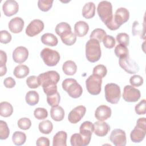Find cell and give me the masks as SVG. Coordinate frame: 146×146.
<instances>
[{
  "mask_svg": "<svg viewBox=\"0 0 146 146\" xmlns=\"http://www.w3.org/2000/svg\"><path fill=\"white\" fill-rule=\"evenodd\" d=\"M60 79V75L55 71H48L39 74L38 80L43 87V91L46 95H52L57 91V83Z\"/></svg>",
  "mask_w": 146,
  "mask_h": 146,
  "instance_id": "1",
  "label": "cell"
},
{
  "mask_svg": "<svg viewBox=\"0 0 146 146\" xmlns=\"http://www.w3.org/2000/svg\"><path fill=\"white\" fill-rule=\"evenodd\" d=\"M97 13L100 19L106 26L111 30H116L119 29L120 26L117 25L113 18L112 6L110 2L102 1L98 5Z\"/></svg>",
  "mask_w": 146,
  "mask_h": 146,
  "instance_id": "2",
  "label": "cell"
},
{
  "mask_svg": "<svg viewBox=\"0 0 146 146\" xmlns=\"http://www.w3.org/2000/svg\"><path fill=\"white\" fill-rule=\"evenodd\" d=\"M102 55L100 42L96 39H90L86 44V56L90 62L98 61Z\"/></svg>",
  "mask_w": 146,
  "mask_h": 146,
  "instance_id": "3",
  "label": "cell"
},
{
  "mask_svg": "<svg viewBox=\"0 0 146 146\" xmlns=\"http://www.w3.org/2000/svg\"><path fill=\"white\" fill-rule=\"evenodd\" d=\"M62 85L63 89L72 98H78L82 94V87L74 79H66L63 81Z\"/></svg>",
  "mask_w": 146,
  "mask_h": 146,
  "instance_id": "4",
  "label": "cell"
},
{
  "mask_svg": "<svg viewBox=\"0 0 146 146\" xmlns=\"http://www.w3.org/2000/svg\"><path fill=\"white\" fill-rule=\"evenodd\" d=\"M106 100L111 104H117L121 96L120 87L115 83H108L104 87Z\"/></svg>",
  "mask_w": 146,
  "mask_h": 146,
  "instance_id": "5",
  "label": "cell"
},
{
  "mask_svg": "<svg viewBox=\"0 0 146 146\" xmlns=\"http://www.w3.org/2000/svg\"><path fill=\"white\" fill-rule=\"evenodd\" d=\"M40 56L44 63L48 66H55L60 60L59 53L49 48H44L40 52Z\"/></svg>",
  "mask_w": 146,
  "mask_h": 146,
  "instance_id": "6",
  "label": "cell"
},
{
  "mask_svg": "<svg viewBox=\"0 0 146 146\" xmlns=\"http://www.w3.org/2000/svg\"><path fill=\"white\" fill-rule=\"evenodd\" d=\"M102 79L95 75H90L86 80V86L88 92L93 95L99 94L102 90Z\"/></svg>",
  "mask_w": 146,
  "mask_h": 146,
  "instance_id": "7",
  "label": "cell"
},
{
  "mask_svg": "<svg viewBox=\"0 0 146 146\" xmlns=\"http://www.w3.org/2000/svg\"><path fill=\"white\" fill-rule=\"evenodd\" d=\"M119 63L120 66L127 73L133 74L137 72L139 70V67L136 62L132 59L129 55L125 56L119 58Z\"/></svg>",
  "mask_w": 146,
  "mask_h": 146,
  "instance_id": "8",
  "label": "cell"
},
{
  "mask_svg": "<svg viewBox=\"0 0 146 146\" xmlns=\"http://www.w3.org/2000/svg\"><path fill=\"white\" fill-rule=\"evenodd\" d=\"M141 96L140 91L133 86L127 85L124 87L123 93V99L127 102H136Z\"/></svg>",
  "mask_w": 146,
  "mask_h": 146,
  "instance_id": "9",
  "label": "cell"
},
{
  "mask_svg": "<svg viewBox=\"0 0 146 146\" xmlns=\"http://www.w3.org/2000/svg\"><path fill=\"white\" fill-rule=\"evenodd\" d=\"M110 140L115 146H125L127 143L125 131L121 129H113L110 134Z\"/></svg>",
  "mask_w": 146,
  "mask_h": 146,
  "instance_id": "10",
  "label": "cell"
},
{
  "mask_svg": "<svg viewBox=\"0 0 146 146\" xmlns=\"http://www.w3.org/2000/svg\"><path fill=\"white\" fill-rule=\"evenodd\" d=\"M44 29V23L42 21L34 19L29 24L26 29V34L29 36L33 37L39 34Z\"/></svg>",
  "mask_w": 146,
  "mask_h": 146,
  "instance_id": "11",
  "label": "cell"
},
{
  "mask_svg": "<svg viewBox=\"0 0 146 146\" xmlns=\"http://www.w3.org/2000/svg\"><path fill=\"white\" fill-rule=\"evenodd\" d=\"M94 129V124L90 121H84L80 125L79 131L84 139V146L89 144Z\"/></svg>",
  "mask_w": 146,
  "mask_h": 146,
  "instance_id": "12",
  "label": "cell"
},
{
  "mask_svg": "<svg viewBox=\"0 0 146 146\" xmlns=\"http://www.w3.org/2000/svg\"><path fill=\"white\" fill-rule=\"evenodd\" d=\"M86 112V108L83 106H78L72 110L68 116V121L72 124H76L82 119Z\"/></svg>",
  "mask_w": 146,
  "mask_h": 146,
  "instance_id": "13",
  "label": "cell"
},
{
  "mask_svg": "<svg viewBox=\"0 0 146 146\" xmlns=\"http://www.w3.org/2000/svg\"><path fill=\"white\" fill-rule=\"evenodd\" d=\"M29 56V51L23 46H19L15 48L13 52V59L17 63L25 62Z\"/></svg>",
  "mask_w": 146,
  "mask_h": 146,
  "instance_id": "14",
  "label": "cell"
},
{
  "mask_svg": "<svg viewBox=\"0 0 146 146\" xmlns=\"http://www.w3.org/2000/svg\"><path fill=\"white\" fill-rule=\"evenodd\" d=\"M2 10L6 16L11 17L18 13L19 6L14 0H7L2 5Z\"/></svg>",
  "mask_w": 146,
  "mask_h": 146,
  "instance_id": "15",
  "label": "cell"
},
{
  "mask_svg": "<svg viewBox=\"0 0 146 146\" xmlns=\"http://www.w3.org/2000/svg\"><path fill=\"white\" fill-rule=\"evenodd\" d=\"M129 18V13L128 10L124 7L118 8L113 17L115 23L119 26H121L128 21Z\"/></svg>",
  "mask_w": 146,
  "mask_h": 146,
  "instance_id": "16",
  "label": "cell"
},
{
  "mask_svg": "<svg viewBox=\"0 0 146 146\" xmlns=\"http://www.w3.org/2000/svg\"><path fill=\"white\" fill-rule=\"evenodd\" d=\"M111 109L110 107L106 105H100L95 112V117L99 121H104L111 116Z\"/></svg>",
  "mask_w": 146,
  "mask_h": 146,
  "instance_id": "17",
  "label": "cell"
},
{
  "mask_svg": "<svg viewBox=\"0 0 146 146\" xmlns=\"http://www.w3.org/2000/svg\"><path fill=\"white\" fill-rule=\"evenodd\" d=\"M24 24V21L21 18L17 17L10 21L8 24V27L11 32L17 34L22 31Z\"/></svg>",
  "mask_w": 146,
  "mask_h": 146,
  "instance_id": "18",
  "label": "cell"
},
{
  "mask_svg": "<svg viewBox=\"0 0 146 146\" xmlns=\"http://www.w3.org/2000/svg\"><path fill=\"white\" fill-rule=\"evenodd\" d=\"M94 131L96 135L100 137L105 136L110 130V125L102 121H98L94 124Z\"/></svg>",
  "mask_w": 146,
  "mask_h": 146,
  "instance_id": "19",
  "label": "cell"
},
{
  "mask_svg": "<svg viewBox=\"0 0 146 146\" xmlns=\"http://www.w3.org/2000/svg\"><path fill=\"white\" fill-rule=\"evenodd\" d=\"M146 134V128L136 125L130 133V138L133 143H140L143 140Z\"/></svg>",
  "mask_w": 146,
  "mask_h": 146,
  "instance_id": "20",
  "label": "cell"
},
{
  "mask_svg": "<svg viewBox=\"0 0 146 146\" xmlns=\"http://www.w3.org/2000/svg\"><path fill=\"white\" fill-rule=\"evenodd\" d=\"M89 30V26L84 21H80L77 22L74 26L75 35L79 37H83L86 35Z\"/></svg>",
  "mask_w": 146,
  "mask_h": 146,
  "instance_id": "21",
  "label": "cell"
},
{
  "mask_svg": "<svg viewBox=\"0 0 146 146\" xmlns=\"http://www.w3.org/2000/svg\"><path fill=\"white\" fill-rule=\"evenodd\" d=\"M67 134L65 131H61L58 132L53 137V146H66V140Z\"/></svg>",
  "mask_w": 146,
  "mask_h": 146,
  "instance_id": "22",
  "label": "cell"
},
{
  "mask_svg": "<svg viewBox=\"0 0 146 146\" xmlns=\"http://www.w3.org/2000/svg\"><path fill=\"white\" fill-rule=\"evenodd\" d=\"M95 5L93 2H89L86 3L82 9V15L83 17L86 19L93 18L95 16Z\"/></svg>",
  "mask_w": 146,
  "mask_h": 146,
  "instance_id": "23",
  "label": "cell"
},
{
  "mask_svg": "<svg viewBox=\"0 0 146 146\" xmlns=\"http://www.w3.org/2000/svg\"><path fill=\"white\" fill-rule=\"evenodd\" d=\"M50 115L51 118L56 121H62L64 117V111L63 108L60 106L52 107L50 110Z\"/></svg>",
  "mask_w": 146,
  "mask_h": 146,
  "instance_id": "24",
  "label": "cell"
},
{
  "mask_svg": "<svg viewBox=\"0 0 146 146\" xmlns=\"http://www.w3.org/2000/svg\"><path fill=\"white\" fill-rule=\"evenodd\" d=\"M41 42L48 46H55L58 44V40L55 35L51 33H45L41 36Z\"/></svg>",
  "mask_w": 146,
  "mask_h": 146,
  "instance_id": "25",
  "label": "cell"
},
{
  "mask_svg": "<svg viewBox=\"0 0 146 146\" xmlns=\"http://www.w3.org/2000/svg\"><path fill=\"white\" fill-rule=\"evenodd\" d=\"M62 70L66 75H73L76 72L77 66L74 61L67 60L63 63L62 66Z\"/></svg>",
  "mask_w": 146,
  "mask_h": 146,
  "instance_id": "26",
  "label": "cell"
},
{
  "mask_svg": "<svg viewBox=\"0 0 146 146\" xmlns=\"http://www.w3.org/2000/svg\"><path fill=\"white\" fill-rule=\"evenodd\" d=\"M29 72V68L26 65L19 64L16 66L14 68L13 74L16 78L18 79H22L27 76Z\"/></svg>",
  "mask_w": 146,
  "mask_h": 146,
  "instance_id": "27",
  "label": "cell"
},
{
  "mask_svg": "<svg viewBox=\"0 0 146 146\" xmlns=\"http://www.w3.org/2000/svg\"><path fill=\"white\" fill-rule=\"evenodd\" d=\"M13 112L12 105L7 102H2L0 103V115L1 116L7 117L10 116Z\"/></svg>",
  "mask_w": 146,
  "mask_h": 146,
  "instance_id": "28",
  "label": "cell"
},
{
  "mask_svg": "<svg viewBox=\"0 0 146 146\" xmlns=\"http://www.w3.org/2000/svg\"><path fill=\"white\" fill-rule=\"evenodd\" d=\"M62 42L67 46L74 44L76 40V35L72 31H68L60 36Z\"/></svg>",
  "mask_w": 146,
  "mask_h": 146,
  "instance_id": "29",
  "label": "cell"
},
{
  "mask_svg": "<svg viewBox=\"0 0 146 146\" xmlns=\"http://www.w3.org/2000/svg\"><path fill=\"white\" fill-rule=\"evenodd\" d=\"M26 102L30 106L36 105L39 99L38 93L35 91H29L26 94Z\"/></svg>",
  "mask_w": 146,
  "mask_h": 146,
  "instance_id": "30",
  "label": "cell"
},
{
  "mask_svg": "<svg viewBox=\"0 0 146 146\" xmlns=\"http://www.w3.org/2000/svg\"><path fill=\"white\" fill-rule=\"evenodd\" d=\"M12 140L16 145H23L26 140V135L21 131H15L13 135Z\"/></svg>",
  "mask_w": 146,
  "mask_h": 146,
  "instance_id": "31",
  "label": "cell"
},
{
  "mask_svg": "<svg viewBox=\"0 0 146 146\" xmlns=\"http://www.w3.org/2000/svg\"><path fill=\"white\" fill-rule=\"evenodd\" d=\"M39 130L43 134H49L53 129V125L48 120H44L39 124Z\"/></svg>",
  "mask_w": 146,
  "mask_h": 146,
  "instance_id": "32",
  "label": "cell"
},
{
  "mask_svg": "<svg viewBox=\"0 0 146 146\" xmlns=\"http://www.w3.org/2000/svg\"><path fill=\"white\" fill-rule=\"evenodd\" d=\"M106 33L103 29L98 28L94 29L92 31L90 35V39H94L97 40L99 42H101L103 41L104 38L106 36Z\"/></svg>",
  "mask_w": 146,
  "mask_h": 146,
  "instance_id": "33",
  "label": "cell"
},
{
  "mask_svg": "<svg viewBox=\"0 0 146 146\" xmlns=\"http://www.w3.org/2000/svg\"><path fill=\"white\" fill-rule=\"evenodd\" d=\"M71 31V27L70 25L66 22H60L58 23L55 27V32L60 36L63 34Z\"/></svg>",
  "mask_w": 146,
  "mask_h": 146,
  "instance_id": "34",
  "label": "cell"
},
{
  "mask_svg": "<svg viewBox=\"0 0 146 146\" xmlns=\"http://www.w3.org/2000/svg\"><path fill=\"white\" fill-rule=\"evenodd\" d=\"M60 96L59 93L58 91L54 94L47 95V103L51 107H55L58 106L60 103Z\"/></svg>",
  "mask_w": 146,
  "mask_h": 146,
  "instance_id": "35",
  "label": "cell"
},
{
  "mask_svg": "<svg viewBox=\"0 0 146 146\" xmlns=\"http://www.w3.org/2000/svg\"><path fill=\"white\" fill-rule=\"evenodd\" d=\"M71 144L72 146H84V140L80 133H74L71 136Z\"/></svg>",
  "mask_w": 146,
  "mask_h": 146,
  "instance_id": "36",
  "label": "cell"
},
{
  "mask_svg": "<svg viewBox=\"0 0 146 146\" xmlns=\"http://www.w3.org/2000/svg\"><path fill=\"white\" fill-rule=\"evenodd\" d=\"M10 134V130L7 123L3 120L0 121V139L5 140L8 138Z\"/></svg>",
  "mask_w": 146,
  "mask_h": 146,
  "instance_id": "37",
  "label": "cell"
},
{
  "mask_svg": "<svg viewBox=\"0 0 146 146\" xmlns=\"http://www.w3.org/2000/svg\"><path fill=\"white\" fill-rule=\"evenodd\" d=\"M92 72L94 75H95L102 79L106 75L107 73V70L104 65L98 64L94 67Z\"/></svg>",
  "mask_w": 146,
  "mask_h": 146,
  "instance_id": "38",
  "label": "cell"
},
{
  "mask_svg": "<svg viewBox=\"0 0 146 146\" xmlns=\"http://www.w3.org/2000/svg\"><path fill=\"white\" fill-rule=\"evenodd\" d=\"M115 54L118 58H121L129 55L128 49L127 46L121 44L117 45L114 50Z\"/></svg>",
  "mask_w": 146,
  "mask_h": 146,
  "instance_id": "39",
  "label": "cell"
},
{
  "mask_svg": "<svg viewBox=\"0 0 146 146\" xmlns=\"http://www.w3.org/2000/svg\"><path fill=\"white\" fill-rule=\"evenodd\" d=\"M53 2V0H39L38 6L41 11L44 12L48 11L52 7Z\"/></svg>",
  "mask_w": 146,
  "mask_h": 146,
  "instance_id": "40",
  "label": "cell"
},
{
  "mask_svg": "<svg viewBox=\"0 0 146 146\" xmlns=\"http://www.w3.org/2000/svg\"><path fill=\"white\" fill-rule=\"evenodd\" d=\"M116 40L119 44L127 46L129 45V36L127 33H120L116 35Z\"/></svg>",
  "mask_w": 146,
  "mask_h": 146,
  "instance_id": "41",
  "label": "cell"
},
{
  "mask_svg": "<svg viewBox=\"0 0 146 146\" xmlns=\"http://www.w3.org/2000/svg\"><path fill=\"white\" fill-rule=\"evenodd\" d=\"M34 115L35 118L38 120H43L47 118L48 116L47 111L44 108H37L34 110Z\"/></svg>",
  "mask_w": 146,
  "mask_h": 146,
  "instance_id": "42",
  "label": "cell"
},
{
  "mask_svg": "<svg viewBox=\"0 0 146 146\" xmlns=\"http://www.w3.org/2000/svg\"><path fill=\"white\" fill-rule=\"evenodd\" d=\"M31 125V121L29 118L22 117L18 121V126L21 129L27 130L30 128Z\"/></svg>",
  "mask_w": 146,
  "mask_h": 146,
  "instance_id": "43",
  "label": "cell"
},
{
  "mask_svg": "<svg viewBox=\"0 0 146 146\" xmlns=\"http://www.w3.org/2000/svg\"><path fill=\"white\" fill-rule=\"evenodd\" d=\"M26 84L30 88H36L40 86L38 80V76L35 75L29 76L26 79Z\"/></svg>",
  "mask_w": 146,
  "mask_h": 146,
  "instance_id": "44",
  "label": "cell"
},
{
  "mask_svg": "<svg viewBox=\"0 0 146 146\" xmlns=\"http://www.w3.org/2000/svg\"><path fill=\"white\" fill-rule=\"evenodd\" d=\"M103 43L104 46L107 48H112L115 45V39L112 36L110 35H106L103 40Z\"/></svg>",
  "mask_w": 146,
  "mask_h": 146,
  "instance_id": "45",
  "label": "cell"
},
{
  "mask_svg": "<svg viewBox=\"0 0 146 146\" xmlns=\"http://www.w3.org/2000/svg\"><path fill=\"white\" fill-rule=\"evenodd\" d=\"M129 82L132 86L139 87L143 84L144 80L141 76L138 75H135L130 78Z\"/></svg>",
  "mask_w": 146,
  "mask_h": 146,
  "instance_id": "46",
  "label": "cell"
},
{
  "mask_svg": "<svg viewBox=\"0 0 146 146\" xmlns=\"http://www.w3.org/2000/svg\"><path fill=\"white\" fill-rule=\"evenodd\" d=\"M135 110L137 115H144L145 114V100H141L135 107Z\"/></svg>",
  "mask_w": 146,
  "mask_h": 146,
  "instance_id": "47",
  "label": "cell"
},
{
  "mask_svg": "<svg viewBox=\"0 0 146 146\" xmlns=\"http://www.w3.org/2000/svg\"><path fill=\"white\" fill-rule=\"evenodd\" d=\"M11 34L6 30H2L0 32V42L3 44L9 43L11 40Z\"/></svg>",
  "mask_w": 146,
  "mask_h": 146,
  "instance_id": "48",
  "label": "cell"
},
{
  "mask_svg": "<svg viewBox=\"0 0 146 146\" xmlns=\"http://www.w3.org/2000/svg\"><path fill=\"white\" fill-rule=\"evenodd\" d=\"M3 84L7 88H13L16 84L15 80L11 77H7L3 80Z\"/></svg>",
  "mask_w": 146,
  "mask_h": 146,
  "instance_id": "49",
  "label": "cell"
},
{
  "mask_svg": "<svg viewBox=\"0 0 146 146\" xmlns=\"http://www.w3.org/2000/svg\"><path fill=\"white\" fill-rule=\"evenodd\" d=\"M36 145L38 146H49L50 140L46 137H40L38 138L36 141Z\"/></svg>",
  "mask_w": 146,
  "mask_h": 146,
  "instance_id": "50",
  "label": "cell"
},
{
  "mask_svg": "<svg viewBox=\"0 0 146 146\" xmlns=\"http://www.w3.org/2000/svg\"><path fill=\"white\" fill-rule=\"evenodd\" d=\"M7 62V55L6 53L2 51H0V67L6 65Z\"/></svg>",
  "mask_w": 146,
  "mask_h": 146,
  "instance_id": "51",
  "label": "cell"
},
{
  "mask_svg": "<svg viewBox=\"0 0 146 146\" xmlns=\"http://www.w3.org/2000/svg\"><path fill=\"white\" fill-rule=\"evenodd\" d=\"M139 23L137 21H135L133 22V26H132V34L133 35H136L138 34L140 31V29L139 28Z\"/></svg>",
  "mask_w": 146,
  "mask_h": 146,
  "instance_id": "52",
  "label": "cell"
},
{
  "mask_svg": "<svg viewBox=\"0 0 146 146\" xmlns=\"http://www.w3.org/2000/svg\"><path fill=\"white\" fill-rule=\"evenodd\" d=\"M6 72H7V67L6 65L0 67V76H2L4 75H5Z\"/></svg>",
  "mask_w": 146,
  "mask_h": 146,
  "instance_id": "53",
  "label": "cell"
}]
</instances>
